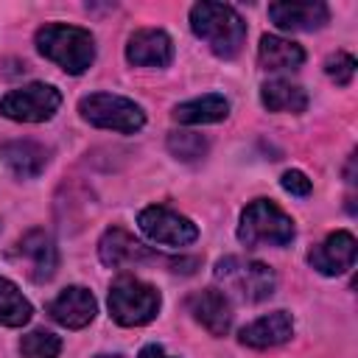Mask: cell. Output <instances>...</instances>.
<instances>
[{
  "label": "cell",
  "instance_id": "1",
  "mask_svg": "<svg viewBox=\"0 0 358 358\" xmlns=\"http://www.w3.org/2000/svg\"><path fill=\"white\" fill-rule=\"evenodd\" d=\"M190 31L210 45V50L221 59H232L241 53L246 42L243 17L224 3H196L190 8Z\"/></svg>",
  "mask_w": 358,
  "mask_h": 358
},
{
  "label": "cell",
  "instance_id": "2",
  "mask_svg": "<svg viewBox=\"0 0 358 358\" xmlns=\"http://www.w3.org/2000/svg\"><path fill=\"white\" fill-rule=\"evenodd\" d=\"M36 50L70 76H81L95 62V36L81 25L48 22L36 31Z\"/></svg>",
  "mask_w": 358,
  "mask_h": 358
},
{
  "label": "cell",
  "instance_id": "3",
  "mask_svg": "<svg viewBox=\"0 0 358 358\" xmlns=\"http://www.w3.org/2000/svg\"><path fill=\"white\" fill-rule=\"evenodd\" d=\"M296 235L294 218L268 199H255L238 224V241L243 246H285Z\"/></svg>",
  "mask_w": 358,
  "mask_h": 358
},
{
  "label": "cell",
  "instance_id": "4",
  "mask_svg": "<svg viewBox=\"0 0 358 358\" xmlns=\"http://www.w3.org/2000/svg\"><path fill=\"white\" fill-rule=\"evenodd\" d=\"M213 274L224 285V291L241 302H263L274 294V285H277V277L266 263L238 257V255L221 257Z\"/></svg>",
  "mask_w": 358,
  "mask_h": 358
},
{
  "label": "cell",
  "instance_id": "5",
  "mask_svg": "<svg viewBox=\"0 0 358 358\" xmlns=\"http://www.w3.org/2000/svg\"><path fill=\"white\" fill-rule=\"evenodd\" d=\"M159 291L131 274H120L109 285V313L123 327L148 324L159 313Z\"/></svg>",
  "mask_w": 358,
  "mask_h": 358
},
{
  "label": "cell",
  "instance_id": "6",
  "mask_svg": "<svg viewBox=\"0 0 358 358\" xmlns=\"http://www.w3.org/2000/svg\"><path fill=\"white\" fill-rule=\"evenodd\" d=\"M78 112L90 126L120 131V134H134L145 126V112L123 95L115 92H90L78 101Z\"/></svg>",
  "mask_w": 358,
  "mask_h": 358
},
{
  "label": "cell",
  "instance_id": "7",
  "mask_svg": "<svg viewBox=\"0 0 358 358\" xmlns=\"http://www.w3.org/2000/svg\"><path fill=\"white\" fill-rule=\"evenodd\" d=\"M62 106V92L53 84L34 81L17 87L0 98V115L17 123H45Z\"/></svg>",
  "mask_w": 358,
  "mask_h": 358
},
{
  "label": "cell",
  "instance_id": "8",
  "mask_svg": "<svg viewBox=\"0 0 358 358\" xmlns=\"http://www.w3.org/2000/svg\"><path fill=\"white\" fill-rule=\"evenodd\" d=\"M137 224L148 241L162 243V246H190L199 238V227L187 215H182L165 204H151V207L140 210Z\"/></svg>",
  "mask_w": 358,
  "mask_h": 358
},
{
  "label": "cell",
  "instance_id": "9",
  "mask_svg": "<svg viewBox=\"0 0 358 358\" xmlns=\"http://www.w3.org/2000/svg\"><path fill=\"white\" fill-rule=\"evenodd\" d=\"M11 257L25 268L34 282H48L59 268V249L45 229H28L14 243Z\"/></svg>",
  "mask_w": 358,
  "mask_h": 358
},
{
  "label": "cell",
  "instance_id": "10",
  "mask_svg": "<svg viewBox=\"0 0 358 358\" xmlns=\"http://www.w3.org/2000/svg\"><path fill=\"white\" fill-rule=\"evenodd\" d=\"M355 255H358V243L352 238V232L347 229H336L330 232L319 246H313L308 252V263L324 274V277H336V274H344L355 266Z\"/></svg>",
  "mask_w": 358,
  "mask_h": 358
},
{
  "label": "cell",
  "instance_id": "11",
  "mask_svg": "<svg viewBox=\"0 0 358 358\" xmlns=\"http://www.w3.org/2000/svg\"><path fill=\"white\" fill-rule=\"evenodd\" d=\"M98 257L103 266L109 268H126V266H137L145 260H154L157 255L143 246L131 232H126L123 227H109L101 241H98Z\"/></svg>",
  "mask_w": 358,
  "mask_h": 358
},
{
  "label": "cell",
  "instance_id": "12",
  "mask_svg": "<svg viewBox=\"0 0 358 358\" xmlns=\"http://www.w3.org/2000/svg\"><path fill=\"white\" fill-rule=\"evenodd\" d=\"M48 313H50V319L59 322L62 327H67V330H81V327H87V324L95 319L98 305H95V296H92L84 285H67L56 299H50Z\"/></svg>",
  "mask_w": 358,
  "mask_h": 358
},
{
  "label": "cell",
  "instance_id": "13",
  "mask_svg": "<svg viewBox=\"0 0 358 358\" xmlns=\"http://www.w3.org/2000/svg\"><path fill=\"white\" fill-rule=\"evenodd\" d=\"M126 59L134 67H168L173 62V42L162 28H140L126 42Z\"/></svg>",
  "mask_w": 358,
  "mask_h": 358
},
{
  "label": "cell",
  "instance_id": "14",
  "mask_svg": "<svg viewBox=\"0 0 358 358\" xmlns=\"http://www.w3.org/2000/svg\"><path fill=\"white\" fill-rule=\"evenodd\" d=\"M187 310L213 336H227L232 327V305L224 291H215V288L196 291L193 296H187Z\"/></svg>",
  "mask_w": 358,
  "mask_h": 358
},
{
  "label": "cell",
  "instance_id": "15",
  "mask_svg": "<svg viewBox=\"0 0 358 358\" xmlns=\"http://www.w3.org/2000/svg\"><path fill=\"white\" fill-rule=\"evenodd\" d=\"M268 17L282 31H316L330 20V8L324 3H271Z\"/></svg>",
  "mask_w": 358,
  "mask_h": 358
},
{
  "label": "cell",
  "instance_id": "16",
  "mask_svg": "<svg viewBox=\"0 0 358 358\" xmlns=\"http://www.w3.org/2000/svg\"><path fill=\"white\" fill-rule=\"evenodd\" d=\"M291 336H294V319H291V313L274 310V313L260 316L252 324H246L238 338H241V344H246L252 350H268V347L285 344Z\"/></svg>",
  "mask_w": 358,
  "mask_h": 358
},
{
  "label": "cell",
  "instance_id": "17",
  "mask_svg": "<svg viewBox=\"0 0 358 358\" xmlns=\"http://www.w3.org/2000/svg\"><path fill=\"white\" fill-rule=\"evenodd\" d=\"M0 159L14 176L34 179L48 165V148L34 140H11V143L0 145Z\"/></svg>",
  "mask_w": 358,
  "mask_h": 358
},
{
  "label": "cell",
  "instance_id": "18",
  "mask_svg": "<svg viewBox=\"0 0 358 358\" xmlns=\"http://www.w3.org/2000/svg\"><path fill=\"white\" fill-rule=\"evenodd\" d=\"M257 62L263 70H271V73L296 70L305 62V50L291 39L266 34V36H260V45H257Z\"/></svg>",
  "mask_w": 358,
  "mask_h": 358
},
{
  "label": "cell",
  "instance_id": "19",
  "mask_svg": "<svg viewBox=\"0 0 358 358\" xmlns=\"http://www.w3.org/2000/svg\"><path fill=\"white\" fill-rule=\"evenodd\" d=\"M260 101L268 112H291L299 115L308 109V92L299 84H291L285 78H271L260 87Z\"/></svg>",
  "mask_w": 358,
  "mask_h": 358
},
{
  "label": "cell",
  "instance_id": "20",
  "mask_svg": "<svg viewBox=\"0 0 358 358\" xmlns=\"http://www.w3.org/2000/svg\"><path fill=\"white\" fill-rule=\"evenodd\" d=\"M229 115V101L218 92H210V95H201V98H193V101H185L173 109V117L179 123H187V126H201V123H218Z\"/></svg>",
  "mask_w": 358,
  "mask_h": 358
},
{
  "label": "cell",
  "instance_id": "21",
  "mask_svg": "<svg viewBox=\"0 0 358 358\" xmlns=\"http://www.w3.org/2000/svg\"><path fill=\"white\" fill-rule=\"evenodd\" d=\"M31 313H34V308L22 296V291L11 280L0 277V324L3 327H22V324H28Z\"/></svg>",
  "mask_w": 358,
  "mask_h": 358
},
{
  "label": "cell",
  "instance_id": "22",
  "mask_svg": "<svg viewBox=\"0 0 358 358\" xmlns=\"http://www.w3.org/2000/svg\"><path fill=\"white\" fill-rule=\"evenodd\" d=\"M20 352L22 358H59L62 338L50 330H31L20 338Z\"/></svg>",
  "mask_w": 358,
  "mask_h": 358
},
{
  "label": "cell",
  "instance_id": "23",
  "mask_svg": "<svg viewBox=\"0 0 358 358\" xmlns=\"http://www.w3.org/2000/svg\"><path fill=\"white\" fill-rule=\"evenodd\" d=\"M168 151L182 162H193L207 154V140L196 131H173L168 134Z\"/></svg>",
  "mask_w": 358,
  "mask_h": 358
},
{
  "label": "cell",
  "instance_id": "24",
  "mask_svg": "<svg viewBox=\"0 0 358 358\" xmlns=\"http://www.w3.org/2000/svg\"><path fill=\"white\" fill-rule=\"evenodd\" d=\"M355 67H358V62H355V56L347 53V50H336V53H330L327 62H324V73H327L338 87H347V84L352 81Z\"/></svg>",
  "mask_w": 358,
  "mask_h": 358
},
{
  "label": "cell",
  "instance_id": "25",
  "mask_svg": "<svg viewBox=\"0 0 358 358\" xmlns=\"http://www.w3.org/2000/svg\"><path fill=\"white\" fill-rule=\"evenodd\" d=\"M280 185H282V190H288L291 196H299V199L310 196V190H313L310 179H308L302 171H285V173L280 176Z\"/></svg>",
  "mask_w": 358,
  "mask_h": 358
},
{
  "label": "cell",
  "instance_id": "26",
  "mask_svg": "<svg viewBox=\"0 0 358 358\" xmlns=\"http://www.w3.org/2000/svg\"><path fill=\"white\" fill-rule=\"evenodd\" d=\"M137 358H176V355H168L159 344H145L143 350H140V355Z\"/></svg>",
  "mask_w": 358,
  "mask_h": 358
},
{
  "label": "cell",
  "instance_id": "27",
  "mask_svg": "<svg viewBox=\"0 0 358 358\" xmlns=\"http://www.w3.org/2000/svg\"><path fill=\"white\" fill-rule=\"evenodd\" d=\"M98 358H120V355H98Z\"/></svg>",
  "mask_w": 358,
  "mask_h": 358
}]
</instances>
